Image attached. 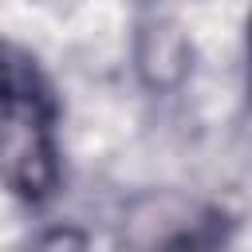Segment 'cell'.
<instances>
[{"label":"cell","instance_id":"obj_2","mask_svg":"<svg viewBox=\"0 0 252 252\" xmlns=\"http://www.w3.org/2000/svg\"><path fill=\"white\" fill-rule=\"evenodd\" d=\"M138 75L146 87L154 91H169L185 79L189 71V39L177 24L169 20H158V24H146L142 35H138Z\"/></svg>","mask_w":252,"mask_h":252},{"label":"cell","instance_id":"obj_4","mask_svg":"<svg viewBox=\"0 0 252 252\" xmlns=\"http://www.w3.org/2000/svg\"><path fill=\"white\" fill-rule=\"evenodd\" d=\"M158 252H217V228L213 224H201V228L177 232V236L161 240Z\"/></svg>","mask_w":252,"mask_h":252},{"label":"cell","instance_id":"obj_3","mask_svg":"<svg viewBox=\"0 0 252 252\" xmlns=\"http://www.w3.org/2000/svg\"><path fill=\"white\" fill-rule=\"evenodd\" d=\"M20 252H87V232L79 224H51L35 232Z\"/></svg>","mask_w":252,"mask_h":252},{"label":"cell","instance_id":"obj_1","mask_svg":"<svg viewBox=\"0 0 252 252\" xmlns=\"http://www.w3.org/2000/svg\"><path fill=\"white\" fill-rule=\"evenodd\" d=\"M0 181L24 201H47L59 185L55 102L28 63L0 51Z\"/></svg>","mask_w":252,"mask_h":252}]
</instances>
